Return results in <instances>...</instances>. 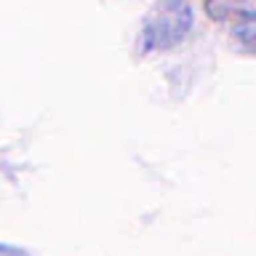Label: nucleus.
<instances>
[{
	"label": "nucleus",
	"mask_w": 256,
	"mask_h": 256,
	"mask_svg": "<svg viewBox=\"0 0 256 256\" xmlns=\"http://www.w3.org/2000/svg\"><path fill=\"white\" fill-rule=\"evenodd\" d=\"M235 38L243 43V48L256 51V19L246 22V24H238V27H235Z\"/></svg>",
	"instance_id": "nucleus-2"
},
{
	"label": "nucleus",
	"mask_w": 256,
	"mask_h": 256,
	"mask_svg": "<svg viewBox=\"0 0 256 256\" xmlns=\"http://www.w3.org/2000/svg\"><path fill=\"white\" fill-rule=\"evenodd\" d=\"M0 256H27L22 248H14V246H0Z\"/></svg>",
	"instance_id": "nucleus-3"
},
{
	"label": "nucleus",
	"mask_w": 256,
	"mask_h": 256,
	"mask_svg": "<svg viewBox=\"0 0 256 256\" xmlns=\"http://www.w3.org/2000/svg\"><path fill=\"white\" fill-rule=\"evenodd\" d=\"M192 6L187 3H163L155 6L144 22L142 30V48L144 51H163L187 38L192 30Z\"/></svg>",
	"instance_id": "nucleus-1"
}]
</instances>
